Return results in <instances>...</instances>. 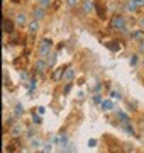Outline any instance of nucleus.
<instances>
[{"mask_svg":"<svg viewBox=\"0 0 144 153\" xmlns=\"http://www.w3.org/2000/svg\"><path fill=\"white\" fill-rule=\"evenodd\" d=\"M143 51H144V39L139 41V53H143Z\"/></svg>","mask_w":144,"mask_h":153,"instance_id":"32","label":"nucleus"},{"mask_svg":"<svg viewBox=\"0 0 144 153\" xmlns=\"http://www.w3.org/2000/svg\"><path fill=\"white\" fill-rule=\"evenodd\" d=\"M139 26H141V27H143V31H144V17H141V19H139Z\"/></svg>","mask_w":144,"mask_h":153,"instance_id":"38","label":"nucleus"},{"mask_svg":"<svg viewBox=\"0 0 144 153\" xmlns=\"http://www.w3.org/2000/svg\"><path fill=\"white\" fill-rule=\"evenodd\" d=\"M56 60H58V53H51V56H48V65H54L56 63Z\"/></svg>","mask_w":144,"mask_h":153,"instance_id":"20","label":"nucleus"},{"mask_svg":"<svg viewBox=\"0 0 144 153\" xmlns=\"http://www.w3.org/2000/svg\"><path fill=\"white\" fill-rule=\"evenodd\" d=\"M137 63V56H132V58H130V65H136Z\"/></svg>","mask_w":144,"mask_h":153,"instance_id":"37","label":"nucleus"},{"mask_svg":"<svg viewBox=\"0 0 144 153\" xmlns=\"http://www.w3.org/2000/svg\"><path fill=\"white\" fill-rule=\"evenodd\" d=\"M21 78H22V80H27L29 76H27V73H26V71H21Z\"/></svg>","mask_w":144,"mask_h":153,"instance_id":"33","label":"nucleus"},{"mask_svg":"<svg viewBox=\"0 0 144 153\" xmlns=\"http://www.w3.org/2000/svg\"><path fill=\"white\" fill-rule=\"evenodd\" d=\"M21 133H22V128H21V126H15V128H12V131H10V134L17 138V136L21 134Z\"/></svg>","mask_w":144,"mask_h":153,"instance_id":"21","label":"nucleus"},{"mask_svg":"<svg viewBox=\"0 0 144 153\" xmlns=\"http://www.w3.org/2000/svg\"><path fill=\"white\" fill-rule=\"evenodd\" d=\"M93 102H95V104H102V97H100V95H95V97H93Z\"/></svg>","mask_w":144,"mask_h":153,"instance_id":"29","label":"nucleus"},{"mask_svg":"<svg viewBox=\"0 0 144 153\" xmlns=\"http://www.w3.org/2000/svg\"><path fill=\"white\" fill-rule=\"evenodd\" d=\"M37 112H39V114H44V112H46V109H44V107H37Z\"/></svg>","mask_w":144,"mask_h":153,"instance_id":"39","label":"nucleus"},{"mask_svg":"<svg viewBox=\"0 0 144 153\" xmlns=\"http://www.w3.org/2000/svg\"><path fill=\"white\" fill-rule=\"evenodd\" d=\"M46 66H49L48 65V61H44V60H39V61L36 63V71H37V73H42V71H44V70H46Z\"/></svg>","mask_w":144,"mask_h":153,"instance_id":"11","label":"nucleus"},{"mask_svg":"<svg viewBox=\"0 0 144 153\" xmlns=\"http://www.w3.org/2000/svg\"><path fill=\"white\" fill-rule=\"evenodd\" d=\"M31 146H34V148L41 146V139H34V138H31Z\"/></svg>","mask_w":144,"mask_h":153,"instance_id":"28","label":"nucleus"},{"mask_svg":"<svg viewBox=\"0 0 144 153\" xmlns=\"http://www.w3.org/2000/svg\"><path fill=\"white\" fill-rule=\"evenodd\" d=\"M69 90H71V82L66 84V87H64V94H69Z\"/></svg>","mask_w":144,"mask_h":153,"instance_id":"30","label":"nucleus"},{"mask_svg":"<svg viewBox=\"0 0 144 153\" xmlns=\"http://www.w3.org/2000/svg\"><path fill=\"white\" fill-rule=\"evenodd\" d=\"M102 109L105 112H109V111H112V109H114V104H112V100H109V99H105V100H102Z\"/></svg>","mask_w":144,"mask_h":153,"instance_id":"13","label":"nucleus"},{"mask_svg":"<svg viewBox=\"0 0 144 153\" xmlns=\"http://www.w3.org/2000/svg\"><path fill=\"white\" fill-rule=\"evenodd\" d=\"M19 146H21V141H19V139H14V141H10V143L5 146V152L7 153H15Z\"/></svg>","mask_w":144,"mask_h":153,"instance_id":"6","label":"nucleus"},{"mask_svg":"<svg viewBox=\"0 0 144 153\" xmlns=\"http://www.w3.org/2000/svg\"><path fill=\"white\" fill-rule=\"evenodd\" d=\"M117 118L120 119V121H122V123H125V121H129V116H127V114H125V112H117Z\"/></svg>","mask_w":144,"mask_h":153,"instance_id":"22","label":"nucleus"},{"mask_svg":"<svg viewBox=\"0 0 144 153\" xmlns=\"http://www.w3.org/2000/svg\"><path fill=\"white\" fill-rule=\"evenodd\" d=\"M130 38H132L134 41H143L144 39V31H134V32L130 34Z\"/></svg>","mask_w":144,"mask_h":153,"instance_id":"14","label":"nucleus"},{"mask_svg":"<svg viewBox=\"0 0 144 153\" xmlns=\"http://www.w3.org/2000/svg\"><path fill=\"white\" fill-rule=\"evenodd\" d=\"M36 87H37V80H36V78H31V80H29V94H32Z\"/></svg>","mask_w":144,"mask_h":153,"instance_id":"18","label":"nucleus"},{"mask_svg":"<svg viewBox=\"0 0 144 153\" xmlns=\"http://www.w3.org/2000/svg\"><path fill=\"white\" fill-rule=\"evenodd\" d=\"M83 14H90L92 10H95V2L93 0H83Z\"/></svg>","mask_w":144,"mask_h":153,"instance_id":"4","label":"nucleus"},{"mask_svg":"<svg viewBox=\"0 0 144 153\" xmlns=\"http://www.w3.org/2000/svg\"><path fill=\"white\" fill-rule=\"evenodd\" d=\"M15 22H17V26H24V24H26V14H24V12H19Z\"/></svg>","mask_w":144,"mask_h":153,"instance_id":"17","label":"nucleus"},{"mask_svg":"<svg viewBox=\"0 0 144 153\" xmlns=\"http://www.w3.org/2000/svg\"><path fill=\"white\" fill-rule=\"evenodd\" d=\"M73 76H75V70L68 66V68H66V71H64L63 80H64V82H71V80H73Z\"/></svg>","mask_w":144,"mask_h":153,"instance_id":"12","label":"nucleus"},{"mask_svg":"<svg viewBox=\"0 0 144 153\" xmlns=\"http://www.w3.org/2000/svg\"><path fill=\"white\" fill-rule=\"evenodd\" d=\"M105 46L110 49V51H114V53H117V51H120L122 49V44L119 41H107L105 43Z\"/></svg>","mask_w":144,"mask_h":153,"instance_id":"7","label":"nucleus"},{"mask_svg":"<svg viewBox=\"0 0 144 153\" xmlns=\"http://www.w3.org/2000/svg\"><path fill=\"white\" fill-rule=\"evenodd\" d=\"M51 46H53V41H51V39H48V38L41 39V46H39V56H41V58H44V56L49 53Z\"/></svg>","mask_w":144,"mask_h":153,"instance_id":"2","label":"nucleus"},{"mask_svg":"<svg viewBox=\"0 0 144 153\" xmlns=\"http://www.w3.org/2000/svg\"><path fill=\"white\" fill-rule=\"evenodd\" d=\"M37 153H46V152H37Z\"/></svg>","mask_w":144,"mask_h":153,"instance_id":"41","label":"nucleus"},{"mask_svg":"<svg viewBox=\"0 0 144 153\" xmlns=\"http://www.w3.org/2000/svg\"><path fill=\"white\" fill-rule=\"evenodd\" d=\"M125 9H127V10H129V12H136L137 9V4H136V0H129V2H127V4H125Z\"/></svg>","mask_w":144,"mask_h":153,"instance_id":"15","label":"nucleus"},{"mask_svg":"<svg viewBox=\"0 0 144 153\" xmlns=\"http://www.w3.org/2000/svg\"><path fill=\"white\" fill-rule=\"evenodd\" d=\"M4 32H9V34L14 32V22L10 19H4Z\"/></svg>","mask_w":144,"mask_h":153,"instance_id":"9","label":"nucleus"},{"mask_svg":"<svg viewBox=\"0 0 144 153\" xmlns=\"http://www.w3.org/2000/svg\"><path fill=\"white\" fill-rule=\"evenodd\" d=\"M32 123H34V124H41V114L32 112Z\"/></svg>","mask_w":144,"mask_h":153,"instance_id":"24","label":"nucleus"},{"mask_svg":"<svg viewBox=\"0 0 144 153\" xmlns=\"http://www.w3.org/2000/svg\"><path fill=\"white\" fill-rule=\"evenodd\" d=\"M59 145H61L63 148H66V146H68V136H66L64 133H63L61 136H59Z\"/></svg>","mask_w":144,"mask_h":153,"instance_id":"19","label":"nucleus"},{"mask_svg":"<svg viewBox=\"0 0 144 153\" xmlns=\"http://www.w3.org/2000/svg\"><path fill=\"white\" fill-rule=\"evenodd\" d=\"M88 146H97V139H90V141H88Z\"/></svg>","mask_w":144,"mask_h":153,"instance_id":"35","label":"nucleus"},{"mask_svg":"<svg viewBox=\"0 0 144 153\" xmlns=\"http://www.w3.org/2000/svg\"><path fill=\"white\" fill-rule=\"evenodd\" d=\"M51 5V0H39V7L42 9H48Z\"/></svg>","mask_w":144,"mask_h":153,"instance_id":"26","label":"nucleus"},{"mask_svg":"<svg viewBox=\"0 0 144 153\" xmlns=\"http://www.w3.org/2000/svg\"><path fill=\"white\" fill-rule=\"evenodd\" d=\"M122 126H124V129H125V131L129 133L130 136H136V131H134V128H132V126L129 124V121H125V123H122Z\"/></svg>","mask_w":144,"mask_h":153,"instance_id":"16","label":"nucleus"},{"mask_svg":"<svg viewBox=\"0 0 144 153\" xmlns=\"http://www.w3.org/2000/svg\"><path fill=\"white\" fill-rule=\"evenodd\" d=\"M95 12L98 15V19H105V5H103L102 0H95Z\"/></svg>","mask_w":144,"mask_h":153,"instance_id":"3","label":"nucleus"},{"mask_svg":"<svg viewBox=\"0 0 144 153\" xmlns=\"http://www.w3.org/2000/svg\"><path fill=\"white\" fill-rule=\"evenodd\" d=\"M21 114H24V107H22V104H15V116L19 118Z\"/></svg>","mask_w":144,"mask_h":153,"instance_id":"23","label":"nucleus"},{"mask_svg":"<svg viewBox=\"0 0 144 153\" xmlns=\"http://www.w3.org/2000/svg\"><path fill=\"white\" fill-rule=\"evenodd\" d=\"M37 29H39V21H32V22H29V26H27V31H29V34H36L37 32Z\"/></svg>","mask_w":144,"mask_h":153,"instance_id":"10","label":"nucleus"},{"mask_svg":"<svg viewBox=\"0 0 144 153\" xmlns=\"http://www.w3.org/2000/svg\"><path fill=\"white\" fill-rule=\"evenodd\" d=\"M12 2H14V4H19V2H21V0H12Z\"/></svg>","mask_w":144,"mask_h":153,"instance_id":"40","label":"nucleus"},{"mask_svg":"<svg viewBox=\"0 0 144 153\" xmlns=\"http://www.w3.org/2000/svg\"><path fill=\"white\" fill-rule=\"evenodd\" d=\"M110 97L119 100V99H122V95H120V92H119V90H110Z\"/></svg>","mask_w":144,"mask_h":153,"instance_id":"25","label":"nucleus"},{"mask_svg":"<svg viewBox=\"0 0 144 153\" xmlns=\"http://www.w3.org/2000/svg\"><path fill=\"white\" fill-rule=\"evenodd\" d=\"M63 153H76V150L73 145H68L66 148H63Z\"/></svg>","mask_w":144,"mask_h":153,"instance_id":"27","label":"nucleus"},{"mask_svg":"<svg viewBox=\"0 0 144 153\" xmlns=\"http://www.w3.org/2000/svg\"><path fill=\"white\" fill-rule=\"evenodd\" d=\"M32 15H34L36 21H41V19H44V17H46V9H42V7L34 9V10H32Z\"/></svg>","mask_w":144,"mask_h":153,"instance_id":"8","label":"nucleus"},{"mask_svg":"<svg viewBox=\"0 0 144 153\" xmlns=\"http://www.w3.org/2000/svg\"><path fill=\"white\" fill-rule=\"evenodd\" d=\"M66 68H68V66H58V68L54 70V73H53V80H54V82L61 80L63 76H64V71H66Z\"/></svg>","mask_w":144,"mask_h":153,"instance_id":"5","label":"nucleus"},{"mask_svg":"<svg viewBox=\"0 0 144 153\" xmlns=\"http://www.w3.org/2000/svg\"><path fill=\"white\" fill-rule=\"evenodd\" d=\"M110 27L117 29V31H124V27H125V19H124L122 15H114L110 19Z\"/></svg>","mask_w":144,"mask_h":153,"instance_id":"1","label":"nucleus"},{"mask_svg":"<svg viewBox=\"0 0 144 153\" xmlns=\"http://www.w3.org/2000/svg\"><path fill=\"white\" fill-rule=\"evenodd\" d=\"M137 7H144V0H136Z\"/></svg>","mask_w":144,"mask_h":153,"instance_id":"36","label":"nucleus"},{"mask_svg":"<svg viewBox=\"0 0 144 153\" xmlns=\"http://www.w3.org/2000/svg\"><path fill=\"white\" fill-rule=\"evenodd\" d=\"M76 4H78V0H68V5H69V7H75Z\"/></svg>","mask_w":144,"mask_h":153,"instance_id":"31","label":"nucleus"},{"mask_svg":"<svg viewBox=\"0 0 144 153\" xmlns=\"http://www.w3.org/2000/svg\"><path fill=\"white\" fill-rule=\"evenodd\" d=\"M51 150H53V146H51V145H46V146H44V152H46V153H49Z\"/></svg>","mask_w":144,"mask_h":153,"instance_id":"34","label":"nucleus"}]
</instances>
